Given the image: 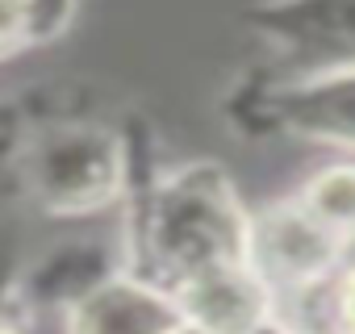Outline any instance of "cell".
Listing matches in <instances>:
<instances>
[{"label": "cell", "mask_w": 355, "mask_h": 334, "mask_svg": "<svg viewBox=\"0 0 355 334\" xmlns=\"http://www.w3.org/2000/svg\"><path fill=\"white\" fill-rule=\"evenodd\" d=\"M0 334H9V330H0Z\"/></svg>", "instance_id": "obj_8"}, {"label": "cell", "mask_w": 355, "mask_h": 334, "mask_svg": "<svg viewBox=\"0 0 355 334\" xmlns=\"http://www.w3.org/2000/svg\"><path fill=\"white\" fill-rule=\"evenodd\" d=\"M175 334H201V330H193V326H180V330H175Z\"/></svg>", "instance_id": "obj_7"}, {"label": "cell", "mask_w": 355, "mask_h": 334, "mask_svg": "<svg viewBox=\"0 0 355 334\" xmlns=\"http://www.w3.org/2000/svg\"><path fill=\"white\" fill-rule=\"evenodd\" d=\"M247 255L259 276H272L280 284H305L330 267V259L338 255V234L305 205L272 209L255 226V234H247Z\"/></svg>", "instance_id": "obj_2"}, {"label": "cell", "mask_w": 355, "mask_h": 334, "mask_svg": "<svg viewBox=\"0 0 355 334\" xmlns=\"http://www.w3.org/2000/svg\"><path fill=\"white\" fill-rule=\"evenodd\" d=\"M343 322H347V330L355 334V272H351L347 284H343Z\"/></svg>", "instance_id": "obj_6"}, {"label": "cell", "mask_w": 355, "mask_h": 334, "mask_svg": "<svg viewBox=\"0 0 355 334\" xmlns=\"http://www.w3.org/2000/svg\"><path fill=\"white\" fill-rule=\"evenodd\" d=\"M30 26V0H0V51H9Z\"/></svg>", "instance_id": "obj_5"}, {"label": "cell", "mask_w": 355, "mask_h": 334, "mask_svg": "<svg viewBox=\"0 0 355 334\" xmlns=\"http://www.w3.org/2000/svg\"><path fill=\"white\" fill-rule=\"evenodd\" d=\"M184 326L175 301L134 280H109L92 288L71 317V334H175Z\"/></svg>", "instance_id": "obj_3"}, {"label": "cell", "mask_w": 355, "mask_h": 334, "mask_svg": "<svg viewBox=\"0 0 355 334\" xmlns=\"http://www.w3.org/2000/svg\"><path fill=\"white\" fill-rule=\"evenodd\" d=\"M305 209L318 222H326L334 234L355 230V167H330V172H322L305 193Z\"/></svg>", "instance_id": "obj_4"}, {"label": "cell", "mask_w": 355, "mask_h": 334, "mask_svg": "<svg viewBox=\"0 0 355 334\" xmlns=\"http://www.w3.org/2000/svg\"><path fill=\"white\" fill-rule=\"evenodd\" d=\"M175 309L201 334H255L268 317L263 276L243 259H218L180 276Z\"/></svg>", "instance_id": "obj_1"}]
</instances>
